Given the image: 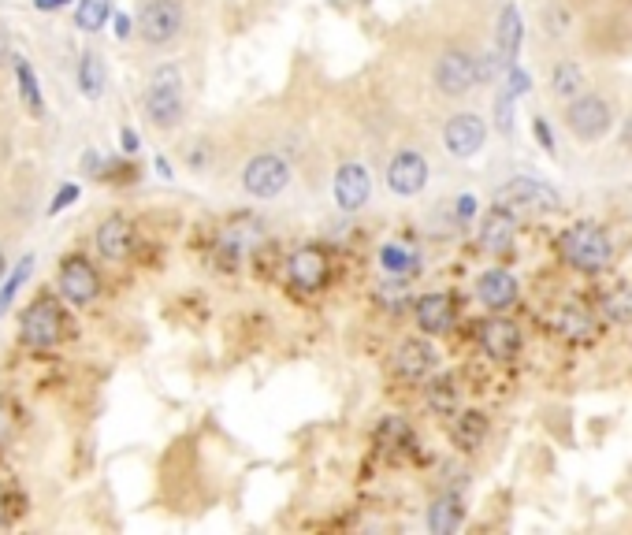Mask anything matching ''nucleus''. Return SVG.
<instances>
[{
    "mask_svg": "<svg viewBox=\"0 0 632 535\" xmlns=\"http://www.w3.org/2000/svg\"><path fill=\"white\" fill-rule=\"evenodd\" d=\"M554 327L566 335V339H588L592 335V316L584 313L580 305H566L562 313H558V320H554Z\"/></svg>",
    "mask_w": 632,
    "mask_h": 535,
    "instance_id": "bb28decb",
    "label": "nucleus"
},
{
    "mask_svg": "<svg viewBox=\"0 0 632 535\" xmlns=\"http://www.w3.org/2000/svg\"><path fill=\"white\" fill-rule=\"evenodd\" d=\"M376 435H380L383 446H409V443H413V435H409V424L402 417H387L380 424V431H376Z\"/></svg>",
    "mask_w": 632,
    "mask_h": 535,
    "instance_id": "473e14b6",
    "label": "nucleus"
},
{
    "mask_svg": "<svg viewBox=\"0 0 632 535\" xmlns=\"http://www.w3.org/2000/svg\"><path fill=\"white\" fill-rule=\"evenodd\" d=\"M465 521V506L458 495H439L428 506V532L432 535H454Z\"/></svg>",
    "mask_w": 632,
    "mask_h": 535,
    "instance_id": "412c9836",
    "label": "nucleus"
},
{
    "mask_svg": "<svg viewBox=\"0 0 632 535\" xmlns=\"http://www.w3.org/2000/svg\"><path fill=\"white\" fill-rule=\"evenodd\" d=\"M428 405H432L435 413H443V417H454V409H458V383L450 376H439L428 383Z\"/></svg>",
    "mask_w": 632,
    "mask_h": 535,
    "instance_id": "a878e982",
    "label": "nucleus"
},
{
    "mask_svg": "<svg viewBox=\"0 0 632 535\" xmlns=\"http://www.w3.org/2000/svg\"><path fill=\"white\" fill-rule=\"evenodd\" d=\"M0 524H4V491H0Z\"/></svg>",
    "mask_w": 632,
    "mask_h": 535,
    "instance_id": "c03bdc74",
    "label": "nucleus"
},
{
    "mask_svg": "<svg viewBox=\"0 0 632 535\" xmlns=\"http://www.w3.org/2000/svg\"><path fill=\"white\" fill-rule=\"evenodd\" d=\"M157 171H160V179H172V164L164 157H157Z\"/></svg>",
    "mask_w": 632,
    "mask_h": 535,
    "instance_id": "37998d69",
    "label": "nucleus"
},
{
    "mask_svg": "<svg viewBox=\"0 0 632 535\" xmlns=\"http://www.w3.org/2000/svg\"><path fill=\"white\" fill-rule=\"evenodd\" d=\"M532 134H536V142H540V149H547V153H554V131H551V123L543 116L532 119Z\"/></svg>",
    "mask_w": 632,
    "mask_h": 535,
    "instance_id": "c9c22d12",
    "label": "nucleus"
},
{
    "mask_svg": "<svg viewBox=\"0 0 632 535\" xmlns=\"http://www.w3.org/2000/svg\"><path fill=\"white\" fill-rule=\"evenodd\" d=\"M439 365V353H435L432 342L424 339H406L402 346L395 350V372L402 379H413V383H421L428 379Z\"/></svg>",
    "mask_w": 632,
    "mask_h": 535,
    "instance_id": "4468645a",
    "label": "nucleus"
},
{
    "mask_svg": "<svg viewBox=\"0 0 632 535\" xmlns=\"http://www.w3.org/2000/svg\"><path fill=\"white\" fill-rule=\"evenodd\" d=\"M480 346H484L491 361H514L521 353V327L514 320L491 316L488 324H480Z\"/></svg>",
    "mask_w": 632,
    "mask_h": 535,
    "instance_id": "ddd939ff",
    "label": "nucleus"
},
{
    "mask_svg": "<svg viewBox=\"0 0 632 535\" xmlns=\"http://www.w3.org/2000/svg\"><path fill=\"white\" fill-rule=\"evenodd\" d=\"M514 101H517V93L502 86V93L495 97V131L499 134L514 131Z\"/></svg>",
    "mask_w": 632,
    "mask_h": 535,
    "instance_id": "2f4dec72",
    "label": "nucleus"
},
{
    "mask_svg": "<svg viewBox=\"0 0 632 535\" xmlns=\"http://www.w3.org/2000/svg\"><path fill=\"white\" fill-rule=\"evenodd\" d=\"M67 0H34V8L38 12H56V8H64Z\"/></svg>",
    "mask_w": 632,
    "mask_h": 535,
    "instance_id": "79ce46f5",
    "label": "nucleus"
},
{
    "mask_svg": "<svg viewBox=\"0 0 632 535\" xmlns=\"http://www.w3.org/2000/svg\"><path fill=\"white\" fill-rule=\"evenodd\" d=\"M30 264H34V257H23V264H19V268H15V272L8 275V283L0 287V316H4L8 309H12V301H15V294H19V287L27 283Z\"/></svg>",
    "mask_w": 632,
    "mask_h": 535,
    "instance_id": "7c9ffc66",
    "label": "nucleus"
},
{
    "mask_svg": "<svg viewBox=\"0 0 632 535\" xmlns=\"http://www.w3.org/2000/svg\"><path fill=\"white\" fill-rule=\"evenodd\" d=\"M60 327H64V316H60V305L53 298H41L34 301L27 313H23V324H19V339L27 346H53L60 339Z\"/></svg>",
    "mask_w": 632,
    "mask_h": 535,
    "instance_id": "9d476101",
    "label": "nucleus"
},
{
    "mask_svg": "<svg viewBox=\"0 0 632 535\" xmlns=\"http://www.w3.org/2000/svg\"><path fill=\"white\" fill-rule=\"evenodd\" d=\"M480 246L488 249V253H495V257L510 253V246H514V212L495 205L484 216V223H480Z\"/></svg>",
    "mask_w": 632,
    "mask_h": 535,
    "instance_id": "f3484780",
    "label": "nucleus"
},
{
    "mask_svg": "<svg viewBox=\"0 0 632 535\" xmlns=\"http://www.w3.org/2000/svg\"><path fill=\"white\" fill-rule=\"evenodd\" d=\"M450 439H454V446H461V450H480V443L488 439V417H484L480 409L458 413L454 424H450Z\"/></svg>",
    "mask_w": 632,
    "mask_h": 535,
    "instance_id": "4be33fe9",
    "label": "nucleus"
},
{
    "mask_svg": "<svg viewBox=\"0 0 632 535\" xmlns=\"http://www.w3.org/2000/svg\"><path fill=\"white\" fill-rule=\"evenodd\" d=\"M112 15V0H79V12H75V23L79 30H101Z\"/></svg>",
    "mask_w": 632,
    "mask_h": 535,
    "instance_id": "c85d7f7f",
    "label": "nucleus"
},
{
    "mask_svg": "<svg viewBox=\"0 0 632 535\" xmlns=\"http://www.w3.org/2000/svg\"><path fill=\"white\" fill-rule=\"evenodd\" d=\"M186 12L183 0H145L142 12H138V34L145 45H172L183 34Z\"/></svg>",
    "mask_w": 632,
    "mask_h": 535,
    "instance_id": "20e7f679",
    "label": "nucleus"
},
{
    "mask_svg": "<svg viewBox=\"0 0 632 535\" xmlns=\"http://www.w3.org/2000/svg\"><path fill=\"white\" fill-rule=\"evenodd\" d=\"M476 294H480V301H484V309H491V313H506V309L517 301V279L506 272V268H491V272L480 275Z\"/></svg>",
    "mask_w": 632,
    "mask_h": 535,
    "instance_id": "dca6fc26",
    "label": "nucleus"
},
{
    "mask_svg": "<svg viewBox=\"0 0 632 535\" xmlns=\"http://www.w3.org/2000/svg\"><path fill=\"white\" fill-rule=\"evenodd\" d=\"M558 246H562V257H566L573 268H580V272H603V268H610V261H614V242H610V235H606L599 223H588V220L566 227L562 238H558Z\"/></svg>",
    "mask_w": 632,
    "mask_h": 535,
    "instance_id": "f257e3e1",
    "label": "nucleus"
},
{
    "mask_svg": "<svg viewBox=\"0 0 632 535\" xmlns=\"http://www.w3.org/2000/svg\"><path fill=\"white\" fill-rule=\"evenodd\" d=\"M290 186V168L279 153H257V157L242 168V190L257 201H272Z\"/></svg>",
    "mask_w": 632,
    "mask_h": 535,
    "instance_id": "39448f33",
    "label": "nucleus"
},
{
    "mask_svg": "<svg viewBox=\"0 0 632 535\" xmlns=\"http://www.w3.org/2000/svg\"><path fill=\"white\" fill-rule=\"evenodd\" d=\"M566 127L577 134L580 142H599V138H606L610 127H614V112H610V105H606L603 97L580 93L566 108Z\"/></svg>",
    "mask_w": 632,
    "mask_h": 535,
    "instance_id": "423d86ee",
    "label": "nucleus"
},
{
    "mask_svg": "<svg viewBox=\"0 0 632 535\" xmlns=\"http://www.w3.org/2000/svg\"><path fill=\"white\" fill-rule=\"evenodd\" d=\"M506 90H514L517 97H525V93L532 90V79H528V71L521 64H510V71H506Z\"/></svg>",
    "mask_w": 632,
    "mask_h": 535,
    "instance_id": "f704fd0d",
    "label": "nucleus"
},
{
    "mask_svg": "<svg viewBox=\"0 0 632 535\" xmlns=\"http://www.w3.org/2000/svg\"><path fill=\"white\" fill-rule=\"evenodd\" d=\"M0 275H4V249H0Z\"/></svg>",
    "mask_w": 632,
    "mask_h": 535,
    "instance_id": "a18cd8bd",
    "label": "nucleus"
},
{
    "mask_svg": "<svg viewBox=\"0 0 632 535\" xmlns=\"http://www.w3.org/2000/svg\"><path fill=\"white\" fill-rule=\"evenodd\" d=\"M116 38H131V15H116Z\"/></svg>",
    "mask_w": 632,
    "mask_h": 535,
    "instance_id": "a19ab883",
    "label": "nucleus"
},
{
    "mask_svg": "<svg viewBox=\"0 0 632 535\" xmlns=\"http://www.w3.org/2000/svg\"><path fill=\"white\" fill-rule=\"evenodd\" d=\"M250 246H253V231H231V235H224V242H220V249L227 253V261H238Z\"/></svg>",
    "mask_w": 632,
    "mask_h": 535,
    "instance_id": "72a5a7b5",
    "label": "nucleus"
},
{
    "mask_svg": "<svg viewBox=\"0 0 632 535\" xmlns=\"http://www.w3.org/2000/svg\"><path fill=\"white\" fill-rule=\"evenodd\" d=\"M119 145H123L127 157H134V153H138V134H134L131 127H123V131H119Z\"/></svg>",
    "mask_w": 632,
    "mask_h": 535,
    "instance_id": "ea45409f",
    "label": "nucleus"
},
{
    "mask_svg": "<svg viewBox=\"0 0 632 535\" xmlns=\"http://www.w3.org/2000/svg\"><path fill=\"white\" fill-rule=\"evenodd\" d=\"M97 249H101V257H108V261H123V257H131L134 227L123 220V216H108V220L97 227Z\"/></svg>",
    "mask_w": 632,
    "mask_h": 535,
    "instance_id": "a211bd4d",
    "label": "nucleus"
},
{
    "mask_svg": "<svg viewBox=\"0 0 632 535\" xmlns=\"http://www.w3.org/2000/svg\"><path fill=\"white\" fill-rule=\"evenodd\" d=\"M551 93H554V97H562V101H569V97H580V93H584V71H580V64H573V60L554 64Z\"/></svg>",
    "mask_w": 632,
    "mask_h": 535,
    "instance_id": "b1692460",
    "label": "nucleus"
},
{
    "mask_svg": "<svg viewBox=\"0 0 632 535\" xmlns=\"http://www.w3.org/2000/svg\"><path fill=\"white\" fill-rule=\"evenodd\" d=\"M331 194H335V205L343 212H361L369 205L372 197V175L365 164L357 160H346L343 168L335 171V183H331Z\"/></svg>",
    "mask_w": 632,
    "mask_h": 535,
    "instance_id": "9b49d317",
    "label": "nucleus"
},
{
    "mask_svg": "<svg viewBox=\"0 0 632 535\" xmlns=\"http://www.w3.org/2000/svg\"><path fill=\"white\" fill-rule=\"evenodd\" d=\"M495 205L510 212H558L562 209V194L554 186L540 183V179H510L495 190Z\"/></svg>",
    "mask_w": 632,
    "mask_h": 535,
    "instance_id": "7ed1b4c3",
    "label": "nucleus"
},
{
    "mask_svg": "<svg viewBox=\"0 0 632 535\" xmlns=\"http://www.w3.org/2000/svg\"><path fill=\"white\" fill-rule=\"evenodd\" d=\"M476 53H465V49H447V53L435 60V86L447 97H465V93L476 86Z\"/></svg>",
    "mask_w": 632,
    "mask_h": 535,
    "instance_id": "0eeeda50",
    "label": "nucleus"
},
{
    "mask_svg": "<svg viewBox=\"0 0 632 535\" xmlns=\"http://www.w3.org/2000/svg\"><path fill=\"white\" fill-rule=\"evenodd\" d=\"M71 201H79V186L75 183H67V186H60V194L53 197V205H49V216H56V212H64Z\"/></svg>",
    "mask_w": 632,
    "mask_h": 535,
    "instance_id": "e433bc0d",
    "label": "nucleus"
},
{
    "mask_svg": "<svg viewBox=\"0 0 632 535\" xmlns=\"http://www.w3.org/2000/svg\"><path fill=\"white\" fill-rule=\"evenodd\" d=\"M183 112H186V86L179 67L175 64L157 67L153 79H149V90H145V116L153 119V127H160V131H172V127H179Z\"/></svg>",
    "mask_w": 632,
    "mask_h": 535,
    "instance_id": "f03ea898",
    "label": "nucleus"
},
{
    "mask_svg": "<svg viewBox=\"0 0 632 535\" xmlns=\"http://www.w3.org/2000/svg\"><path fill=\"white\" fill-rule=\"evenodd\" d=\"M287 268H290L294 287H302V290H320L324 279H328V257L316 246H302L298 253H290Z\"/></svg>",
    "mask_w": 632,
    "mask_h": 535,
    "instance_id": "2eb2a0df",
    "label": "nucleus"
},
{
    "mask_svg": "<svg viewBox=\"0 0 632 535\" xmlns=\"http://www.w3.org/2000/svg\"><path fill=\"white\" fill-rule=\"evenodd\" d=\"M603 316L610 320V324L629 327L632 324V287L610 290V294L603 298Z\"/></svg>",
    "mask_w": 632,
    "mask_h": 535,
    "instance_id": "cd10ccee",
    "label": "nucleus"
},
{
    "mask_svg": "<svg viewBox=\"0 0 632 535\" xmlns=\"http://www.w3.org/2000/svg\"><path fill=\"white\" fill-rule=\"evenodd\" d=\"M476 216V197L473 194H461L458 197V220L461 223H469Z\"/></svg>",
    "mask_w": 632,
    "mask_h": 535,
    "instance_id": "58836bf2",
    "label": "nucleus"
},
{
    "mask_svg": "<svg viewBox=\"0 0 632 535\" xmlns=\"http://www.w3.org/2000/svg\"><path fill=\"white\" fill-rule=\"evenodd\" d=\"M380 268L391 279H406V275H413L421 268V253L413 246H406V242H387V246H380Z\"/></svg>",
    "mask_w": 632,
    "mask_h": 535,
    "instance_id": "5701e85b",
    "label": "nucleus"
},
{
    "mask_svg": "<svg viewBox=\"0 0 632 535\" xmlns=\"http://www.w3.org/2000/svg\"><path fill=\"white\" fill-rule=\"evenodd\" d=\"M79 90L97 101L101 93H105V64H101V56L97 53H82L79 60Z\"/></svg>",
    "mask_w": 632,
    "mask_h": 535,
    "instance_id": "393cba45",
    "label": "nucleus"
},
{
    "mask_svg": "<svg viewBox=\"0 0 632 535\" xmlns=\"http://www.w3.org/2000/svg\"><path fill=\"white\" fill-rule=\"evenodd\" d=\"M547 30H551V34H562V30H569V12H566V8H554V12L547 15Z\"/></svg>",
    "mask_w": 632,
    "mask_h": 535,
    "instance_id": "4c0bfd02",
    "label": "nucleus"
},
{
    "mask_svg": "<svg viewBox=\"0 0 632 535\" xmlns=\"http://www.w3.org/2000/svg\"><path fill=\"white\" fill-rule=\"evenodd\" d=\"M428 175H432L428 157L417 153V149H402V153H395L391 164H387V186H391V194L398 197H417L424 186H428Z\"/></svg>",
    "mask_w": 632,
    "mask_h": 535,
    "instance_id": "1a4fd4ad",
    "label": "nucleus"
},
{
    "mask_svg": "<svg viewBox=\"0 0 632 535\" xmlns=\"http://www.w3.org/2000/svg\"><path fill=\"white\" fill-rule=\"evenodd\" d=\"M15 79H19V90L27 97L30 112H41V90H38V79H34V67L23 60V56H15Z\"/></svg>",
    "mask_w": 632,
    "mask_h": 535,
    "instance_id": "c756f323",
    "label": "nucleus"
},
{
    "mask_svg": "<svg viewBox=\"0 0 632 535\" xmlns=\"http://www.w3.org/2000/svg\"><path fill=\"white\" fill-rule=\"evenodd\" d=\"M488 142V123L476 116V112H458L443 123V145H447L450 157L469 160L476 157Z\"/></svg>",
    "mask_w": 632,
    "mask_h": 535,
    "instance_id": "6e6552de",
    "label": "nucleus"
},
{
    "mask_svg": "<svg viewBox=\"0 0 632 535\" xmlns=\"http://www.w3.org/2000/svg\"><path fill=\"white\" fill-rule=\"evenodd\" d=\"M417 324H421V331H428V335L450 331V324H454V305H450L447 294H424V298H417Z\"/></svg>",
    "mask_w": 632,
    "mask_h": 535,
    "instance_id": "6ab92c4d",
    "label": "nucleus"
},
{
    "mask_svg": "<svg viewBox=\"0 0 632 535\" xmlns=\"http://www.w3.org/2000/svg\"><path fill=\"white\" fill-rule=\"evenodd\" d=\"M521 41H525V23H521V12H517V4H506L499 12V27H495V45H499V53L517 64V53H521Z\"/></svg>",
    "mask_w": 632,
    "mask_h": 535,
    "instance_id": "aec40b11",
    "label": "nucleus"
},
{
    "mask_svg": "<svg viewBox=\"0 0 632 535\" xmlns=\"http://www.w3.org/2000/svg\"><path fill=\"white\" fill-rule=\"evenodd\" d=\"M60 294L71 305H90L101 294V279H97V272H93V264L86 257L64 261V268H60Z\"/></svg>",
    "mask_w": 632,
    "mask_h": 535,
    "instance_id": "f8f14e48",
    "label": "nucleus"
}]
</instances>
